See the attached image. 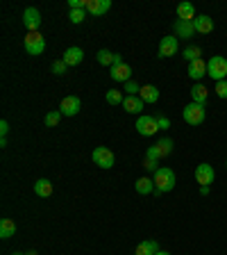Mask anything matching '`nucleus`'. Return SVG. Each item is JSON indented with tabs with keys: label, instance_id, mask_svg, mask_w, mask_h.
Returning <instances> with one entry per match:
<instances>
[{
	"label": "nucleus",
	"instance_id": "18",
	"mask_svg": "<svg viewBox=\"0 0 227 255\" xmlns=\"http://www.w3.org/2000/svg\"><path fill=\"white\" fill-rule=\"evenodd\" d=\"M193 25H196V32H200V34H209V32H214V18L212 16H207V14H200V16H196Z\"/></svg>",
	"mask_w": 227,
	"mask_h": 255
},
{
	"label": "nucleus",
	"instance_id": "28",
	"mask_svg": "<svg viewBox=\"0 0 227 255\" xmlns=\"http://www.w3.org/2000/svg\"><path fill=\"white\" fill-rule=\"evenodd\" d=\"M200 55H202V48L200 46H189V48H184V59L186 62H196V59H200Z\"/></svg>",
	"mask_w": 227,
	"mask_h": 255
},
{
	"label": "nucleus",
	"instance_id": "43",
	"mask_svg": "<svg viewBox=\"0 0 227 255\" xmlns=\"http://www.w3.org/2000/svg\"><path fill=\"white\" fill-rule=\"evenodd\" d=\"M225 166H227V162H225Z\"/></svg>",
	"mask_w": 227,
	"mask_h": 255
},
{
	"label": "nucleus",
	"instance_id": "12",
	"mask_svg": "<svg viewBox=\"0 0 227 255\" xmlns=\"http://www.w3.org/2000/svg\"><path fill=\"white\" fill-rule=\"evenodd\" d=\"M111 9V0H86V14L102 16Z\"/></svg>",
	"mask_w": 227,
	"mask_h": 255
},
{
	"label": "nucleus",
	"instance_id": "39",
	"mask_svg": "<svg viewBox=\"0 0 227 255\" xmlns=\"http://www.w3.org/2000/svg\"><path fill=\"white\" fill-rule=\"evenodd\" d=\"M200 196H209V187H200Z\"/></svg>",
	"mask_w": 227,
	"mask_h": 255
},
{
	"label": "nucleus",
	"instance_id": "26",
	"mask_svg": "<svg viewBox=\"0 0 227 255\" xmlns=\"http://www.w3.org/2000/svg\"><path fill=\"white\" fill-rule=\"evenodd\" d=\"M105 101L109 103V105H123V101H125V96H123L121 89H109L105 94Z\"/></svg>",
	"mask_w": 227,
	"mask_h": 255
},
{
	"label": "nucleus",
	"instance_id": "20",
	"mask_svg": "<svg viewBox=\"0 0 227 255\" xmlns=\"http://www.w3.org/2000/svg\"><path fill=\"white\" fill-rule=\"evenodd\" d=\"M177 21H196V7L191 2H180L177 5Z\"/></svg>",
	"mask_w": 227,
	"mask_h": 255
},
{
	"label": "nucleus",
	"instance_id": "37",
	"mask_svg": "<svg viewBox=\"0 0 227 255\" xmlns=\"http://www.w3.org/2000/svg\"><path fill=\"white\" fill-rule=\"evenodd\" d=\"M146 157H150V159H159V153H157V148H154V146H150V148L146 150Z\"/></svg>",
	"mask_w": 227,
	"mask_h": 255
},
{
	"label": "nucleus",
	"instance_id": "36",
	"mask_svg": "<svg viewBox=\"0 0 227 255\" xmlns=\"http://www.w3.org/2000/svg\"><path fill=\"white\" fill-rule=\"evenodd\" d=\"M69 9H86V0H69Z\"/></svg>",
	"mask_w": 227,
	"mask_h": 255
},
{
	"label": "nucleus",
	"instance_id": "30",
	"mask_svg": "<svg viewBox=\"0 0 227 255\" xmlns=\"http://www.w3.org/2000/svg\"><path fill=\"white\" fill-rule=\"evenodd\" d=\"M69 18H71V23H73V25H79V23L86 18V9H71L69 11Z\"/></svg>",
	"mask_w": 227,
	"mask_h": 255
},
{
	"label": "nucleus",
	"instance_id": "19",
	"mask_svg": "<svg viewBox=\"0 0 227 255\" xmlns=\"http://www.w3.org/2000/svg\"><path fill=\"white\" fill-rule=\"evenodd\" d=\"M143 105H146V103H143L139 96H125V101H123V110L130 112V114H141Z\"/></svg>",
	"mask_w": 227,
	"mask_h": 255
},
{
	"label": "nucleus",
	"instance_id": "1",
	"mask_svg": "<svg viewBox=\"0 0 227 255\" xmlns=\"http://www.w3.org/2000/svg\"><path fill=\"white\" fill-rule=\"evenodd\" d=\"M154 189L159 191V194H166V191H173L175 189V171L168 169V166H161V169L154 173Z\"/></svg>",
	"mask_w": 227,
	"mask_h": 255
},
{
	"label": "nucleus",
	"instance_id": "17",
	"mask_svg": "<svg viewBox=\"0 0 227 255\" xmlns=\"http://www.w3.org/2000/svg\"><path fill=\"white\" fill-rule=\"evenodd\" d=\"M139 98L143 103H148V105H154L159 101V89L154 85H143L141 91H139Z\"/></svg>",
	"mask_w": 227,
	"mask_h": 255
},
{
	"label": "nucleus",
	"instance_id": "8",
	"mask_svg": "<svg viewBox=\"0 0 227 255\" xmlns=\"http://www.w3.org/2000/svg\"><path fill=\"white\" fill-rule=\"evenodd\" d=\"M23 25L27 27V32H39L41 27V14L37 7H25L23 11Z\"/></svg>",
	"mask_w": 227,
	"mask_h": 255
},
{
	"label": "nucleus",
	"instance_id": "29",
	"mask_svg": "<svg viewBox=\"0 0 227 255\" xmlns=\"http://www.w3.org/2000/svg\"><path fill=\"white\" fill-rule=\"evenodd\" d=\"M62 117H64L62 112H59V110H55V112H48V114H46V119H43V121H46V126H48V128H55V126H59V121H62Z\"/></svg>",
	"mask_w": 227,
	"mask_h": 255
},
{
	"label": "nucleus",
	"instance_id": "41",
	"mask_svg": "<svg viewBox=\"0 0 227 255\" xmlns=\"http://www.w3.org/2000/svg\"><path fill=\"white\" fill-rule=\"evenodd\" d=\"M27 255H37V251H27Z\"/></svg>",
	"mask_w": 227,
	"mask_h": 255
},
{
	"label": "nucleus",
	"instance_id": "2",
	"mask_svg": "<svg viewBox=\"0 0 227 255\" xmlns=\"http://www.w3.org/2000/svg\"><path fill=\"white\" fill-rule=\"evenodd\" d=\"M207 75L212 80H216V82H221V80L227 78V57H223V55H214L209 62H207Z\"/></svg>",
	"mask_w": 227,
	"mask_h": 255
},
{
	"label": "nucleus",
	"instance_id": "11",
	"mask_svg": "<svg viewBox=\"0 0 227 255\" xmlns=\"http://www.w3.org/2000/svg\"><path fill=\"white\" fill-rule=\"evenodd\" d=\"M180 50V43H177V37H164L159 41V57H173Z\"/></svg>",
	"mask_w": 227,
	"mask_h": 255
},
{
	"label": "nucleus",
	"instance_id": "14",
	"mask_svg": "<svg viewBox=\"0 0 227 255\" xmlns=\"http://www.w3.org/2000/svg\"><path fill=\"white\" fill-rule=\"evenodd\" d=\"M205 75H207V62H205L202 57L189 64V78H191V80H196V82H200V80L205 78Z\"/></svg>",
	"mask_w": 227,
	"mask_h": 255
},
{
	"label": "nucleus",
	"instance_id": "38",
	"mask_svg": "<svg viewBox=\"0 0 227 255\" xmlns=\"http://www.w3.org/2000/svg\"><path fill=\"white\" fill-rule=\"evenodd\" d=\"M7 132H9V123L0 121V134H2V137H7Z\"/></svg>",
	"mask_w": 227,
	"mask_h": 255
},
{
	"label": "nucleus",
	"instance_id": "3",
	"mask_svg": "<svg viewBox=\"0 0 227 255\" xmlns=\"http://www.w3.org/2000/svg\"><path fill=\"white\" fill-rule=\"evenodd\" d=\"M182 117H184V121L189 123V126H200L207 117V110L200 103H189V105L182 110Z\"/></svg>",
	"mask_w": 227,
	"mask_h": 255
},
{
	"label": "nucleus",
	"instance_id": "16",
	"mask_svg": "<svg viewBox=\"0 0 227 255\" xmlns=\"http://www.w3.org/2000/svg\"><path fill=\"white\" fill-rule=\"evenodd\" d=\"M207 98H209V89H207L202 82H196L191 87V103H200V105H207Z\"/></svg>",
	"mask_w": 227,
	"mask_h": 255
},
{
	"label": "nucleus",
	"instance_id": "10",
	"mask_svg": "<svg viewBox=\"0 0 227 255\" xmlns=\"http://www.w3.org/2000/svg\"><path fill=\"white\" fill-rule=\"evenodd\" d=\"M111 80L114 82H130V78H132V69H130V64L125 62H118L111 66Z\"/></svg>",
	"mask_w": 227,
	"mask_h": 255
},
{
	"label": "nucleus",
	"instance_id": "21",
	"mask_svg": "<svg viewBox=\"0 0 227 255\" xmlns=\"http://www.w3.org/2000/svg\"><path fill=\"white\" fill-rule=\"evenodd\" d=\"M34 194L41 198H48L53 194V182L48 180V178H39V180L34 182Z\"/></svg>",
	"mask_w": 227,
	"mask_h": 255
},
{
	"label": "nucleus",
	"instance_id": "23",
	"mask_svg": "<svg viewBox=\"0 0 227 255\" xmlns=\"http://www.w3.org/2000/svg\"><path fill=\"white\" fill-rule=\"evenodd\" d=\"M154 148H157V153H159V159L168 157V155L173 153V139H170V137H161L157 143H154Z\"/></svg>",
	"mask_w": 227,
	"mask_h": 255
},
{
	"label": "nucleus",
	"instance_id": "15",
	"mask_svg": "<svg viewBox=\"0 0 227 255\" xmlns=\"http://www.w3.org/2000/svg\"><path fill=\"white\" fill-rule=\"evenodd\" d=\"M175 32H177V39H191L196 34V25L193 21H175Z\"/></svg>",
	"mask_w": 227,
	"mask_h": 255
},
{
	"label": "nucleus",
	"instance_id": "35",
	"mask_svg": "<svg viewBox=\"0 0 227 255\" xmlns=\"http://www.w3.org/2000/svg\"><path fill=\"white\" fill-rule=\"evenodd\" d=\"M157 126H159V130H168V128H170V119L164 117V114H159V117H157Z\"/></svg>",
	"mask_w": 227,
	"mask_h": 255
},
{
	"label": "nucleus",
	"instance_id": "33",
	"mask_svg": "<svg viewBox=\"0 0 227 255\" xmlns=\"http://www.w3.org/2000/svg\"><path fill=\"white\" fill-rule=\"evenodd\" d=\"M66 69H69V66L64 64V59H57V62H53V73L55 75H64V73H66Z\"/></svg>",
	"mask_w": 227,
	"mask_h": 255
},
{
	"label": "nucleus",
	"instance_id": "40",
	"mask_svg": "<svg viewBox=\"0 0 227 255\" xmlns=\"http://www.w3.org/2000/svg\"><path fill=\"white\" fill-rule=\"evenodd\" d=\"M157 255H170V253H168V251H159Z\"/></svg>",
	"mask_w": 227,
	"mask_h": 255
},
{
	"label": "nucleus",
	"instance_id": "25",
	"mask_svg": "<svg viewBox=\"0 0 227 255\" xmlns=\"http://www.w3.org/2000/svg\"><path fill=\"white\" fill-rule=\"evenodd\" d=\"M134 189H137V194H141V196H146V194H150V191H154V180H150V178H139L137 185H134Z\"/></svg>",
	"mask_w": 227,
	"mask_h": 255
},
{
	"label": "nucleus",
	"instance_id": "6",
	"mask_svg": "<svg viewBox=\"0 0 227 255\" xmlns=\"http://www.w3.org/2000/svg\"><path fill=\"white\" fill-rule=\"evenodd\" d=\"M93 162L100 169H111V166L116 164V157H114V153H111L109 148H105V146H98V148H93Z\"/></svg>",
	"mask_w": 227,
	"mask_h": 255
},
{
	"label": "nucleus",
	"instance_id": "4",
	"mask_svg": "<svg viewBox=\"0 0 227 255\" xmlns=\"http://www.w3.org/2000/svg\"><path fill=\"white\" fill-rule=\"evenodd\" d=\"M23 48H25V53L32 55V57H37L46 50V39L39 34V32H27V37L23 39Z\"/></svg>",
	"mask_w": 227,
	"mask_h": 255
},
{
	"label": "nucleus",
	"instance_id": "24",
	"mask_svg": "<svg viewBox=\"0 0 227 255\" xmlns=\"http://www.w3.org/2000/svg\"><path fill=\"white\" fill-rule=\"evenodd\" d=\"M14 233H16L14 219H2V221H0V237L9 239V237H14Z\"/></svg>",
	"mask_w": 227,
	"mask_h": 255
},
{
	"label": "nucleus",
	"instance_id": "7",
	"mask_svg": "<svg viewBox=\"0 0 227 255\" xmlns=\"http://www.w3.org/2000/svg\"><path fill=\"white\" fill-rule=\"evenodd\" d=\"M214 178H216V171H214V166L212 164H198L196 166V182L200 187H209L214 182Z\"/></svg>",
	"mask_w": 227,
	"mask_h": 255
},
{
	"label": "nucleus",
	"instance_id": "27",
	"mask_svg": "<svg viewBox=\"0 0 227 255\" xmlns=\"http://www.w3.org/2000/svg\"><path fill=\"white\" fill-rule=\"evenodd\" d=\"M114 55L116 53H111V50H98V55H95V59H98V64L100 66H114Z\"/></svg>",
	"mask_w": 227,
	"mask_h": 255
},
{
	"label": "nucleus",
	"instance_id": "22",
	"mask_svg": "<svg viewBox=\"0 0 227 255\" xmlns=\"http://www.w3.org/2000/svg\"><path fill=\"white\" fill-rule=\"evenodd\" d=\"M159 253V246L154 239H146V242H141V244L137 246V253L134 255H157Z\"/></svg>",
	"mask_w": 227,
	"mask_h": 255
},
{
	"label": "nucleus",
	"instance_id": "32",
	"mask_svg": "<svg viewBox=\"0 0 227 255\" xmlns=\"http://www.w3.org/2000/svg\"><path fill=\"white\" fill-rule=\"evenodd\" d=\"M216 96L218 98H223V101H225L227 98V80H221V82H216Z\"/></svg>",
	"mask_w": 227,
	"mask_h": 255
},
{
	"label": "nucleus",
	"instance_id": "31",
	"mask_svg": "<svg viewBox=\"0 0 227 255\" xmlns=\"http://www.w3.org/2000/svg\"><path fill=\"white\" fill-rule=\"evenodd\" d=\"M123 91H125V96H139V91H141V87L137 85V82H125V87H123Z\"/></svg>",
	"mask_w": 227,
	"mask_h": 255
},
{
	"label": "nucleus",
	"instance_id": "5",
	"mask_svg": "<svg viewBox=\"0 0 227 255\" xmlns=\"http://www.w3.org/2000/svg\"><path fill=\"white\" fill-rule=\"evenodd\" d=\"M137 132L141 137H152V134L159 132V126H157V117H148V114H141L137 119Z\"/></svg>",
	"mask_w": 227,
	"mask_h": 255
},
{
	"label": "nucleus",
	"instance_id": "13",
	"mask_svg": "<svg viewBox=\"0 0 227 255\" xmlns=\"http://www.w3.org/2000/svg\"><path fill=\"white\" fill-rule=\"evenodd\" d=\"M62 59L66 66H77V64H82V59H84V50L79 46H71V48H66V53H64Z\"/></svg>",
	"mask_w": 227,
	"mask_h": 255
},
{
	"label": "nucleus",
	"instance_id": "9",
	"mask_svg": "<svg viewBox=\"0 0 227 255\" xmlns=\"http://www.w3.org/2000/svg\"><path fill=\"white\" fill-rule=\"evenodd\" d=\"M82 107V101H79L77 96H66L62 103H59V112H62L64 117H75Z\"/></svg>",
	"mask_w": 227,
	"mask_h": 255
},
{
	"label": "nucleus",
	"instance_id": "42",
	"mask_svg": "<svg viewBox=\"0 0 227 255\" xmlns=\"http://www.w3.org/2000/svg\"><path fill=\"white\" fill-rule=\"evenodd\" d=\"M11 255H27V253H18V251H16V253H11Z\"/></svg>",
	"mask_w": 227,
	"mask_h": 255
},
{
	"label": "nucleus",
	"instance_id": "34",
	"mask_svg": "<svg viewBox=\"0 0 227 255\" xmlns=\"http://www.w3.org/2000/svg\"><path fill=\"white\" fill-rule=\"evenodd\" d=\"M143 166H146L148 171H154V173H157V171L161 169V166H159V159H150V157L143 159Z\"/></svg>",
	"mask_w": 227,
	"mask_h": 255
}]
</instances>
